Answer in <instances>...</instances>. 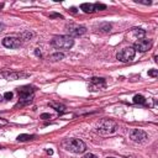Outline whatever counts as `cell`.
<instances>
[{
	"instance_id": "cell-1",
	"label": "cell",
	"mask_w": 158,
	"mask_h": 158,
	"mask_svg": "<svg viewBox=\"0 0 158 158\" xmlns=\"http://www.w3.org/2000/svg\"><path fill=\"white\" fill-rule=\"evenodd\" d=\"M35 86L32 85H23L16 89V91L19 93V102L16 104V106H23L30 104L33 100V94H35Z\"/></svg>"
},
{
	"instance_id": "cell-2",
	"label": "cell",
	"mask_w": 158,
	"mask_h": 158,
	"mask_svg": "<svg viewBox=\"0 0 158 158\" xmlns=\"http://www.w3.org/2000/svg\"><path fill=\"white\" fill-rule=\"evenodd\" d=\"M60 144L64 149L73 153H83L86 149L85 143L79 138H64Z\"/></svg>"
},
{
	"instance_id": "cell-3",
	"label": "cell",
	"mask_w": 158,
	"mask_h": 158,
	"mask_svg": "<svg viewBox=\"0 0 158 158\" xmlns=\"http://www.w3.org/2000/svg\"><path fill=\"white\" fill-rule=\"evenodd\" d=\"M117 130H118V125H117L115 121H112V120H102V121L99 123L98 128H96V131H98L100 135H102V136L114 135V133L117 132Z\"/></svg>"
},
{
	"instance_id": "cell-4",
	"label": "cell",
	"mask_w": 158,
	"mask_h": 158,
	"mask_svg": "<svg viewBox=\"0 0 158 158\" xmlns=\"http://www.w3.org/2000/svg\"><path fill=\"white\" fill-rule=\"evenodd\" d=\"M51 44L58 49H69L74 44V40L70 36H54L51 41Z\"/></svg>"
},
{
	"instance_id": "cell-5",
	"label": "cell",
	"mask_w": 158,
	"mask_h": 158,
	"mask_svg": "<svg viewBox=\"0 0 158 158\" xmlns=\"http://www.w3.org/2000/svg\"><path fill=\"white\" fill-rule=\"evenodd\" d=\"M144 36H146V31H144V30L138 28V27H133V28H131V30L126 33V40H127L128 42L136 43L137 41L142 40Z\"/></svg>"
},
{
	"instance_id": "cell-6",
	"label": "cell",
	"mask_w": 158,
	"mask_h": 158,
	"mask_svg": "<svg viewBox=\"0 0 158 158\" xmlns=\"http://www.w3.org/2000/svg\"><path fill=\"white\" fill-rule=\"evenodd\" d=\"M105 86H106V80L104 78L93 77L88 81V89L90 91H99V90L105 89Z\"/></svg>"
},
{
	"instance_id": "cell-7",
	"label": "cell",
	"mask_w": 158,
	"mask_h": 158,
	"mask_svg": "<svg viewBox=\"0 0 158 158\" xmlns=\"http://www.w3.org/2000/svg\"><path fill=\"white\" fill-rule=\"evenodd\" d=\"M135 54H136V51L132 48V47H125L122 48L117 54H116V58L121 62H131L133 58H135Z\"/></svg>"
},
{
	"instance_id": "cell-8",
	"label": "cell",
	"mask_w": 158,
	"mask_h": 158,
	"mask_svg": "<svg viewBox=\"0 0 158 158\" xmlns=\"http://www.w3.org/2000/svg\"><path fill=\"white\" fill-rule=\"evenodd\" d=\"M65 30H67V32L69 33L68 36H70V37H77V36H81V35H84L85 32H86V27L85 26H79V25H77V23H73V22H70V23H67L65 25Z\"/></svg>"
},
{
	"instance_id": "cell-9",
	"label": "cell",
	"mask_w": 158,
	"mask_h": 158,
	"mask_svg": "<svg viewBox=\"0 0 158 158\" xmlns=\"http://www.w3.org/2000/svg\"><path fill=\"white\" fill-rule=\"evenodd\" d=\"M153 42L152 40H146V38H142L139 41H137L136 43H133V49L135 51H138V52H147L151 49Z\"/></svg>"
},
{
	"instance_id": "cell-10",
	"label": "cell",
	"mask_w": 158,
	"mask_h": 158,
	"mask_svg": "<svg viewBox=\"0 0 158 158\" xmlns=\"http://www.w3.org/2000/svg\"><path fill=\"white\" fill-rule=\"evenodd\" d=\"M147 133L143 131V130H139V128H135L130 132V138L131 141L133 142H137V143H142L147 139Z\"/></svg>"
},
{
	"instance_id": "cell-11",
	"label": "cell",
	"mask_w": 158,
	"mask_h": 158,
	"mask_svg": "<svg viewBox=\"0 0 158 158\" xmlns=\"http://www.w3.org/2000/svg\"><path fill=\"white\" fill-rule=\"evenodd\" d=\"M2 44L6 48H19L21 46V41L20 38H16V37H5L2 40Z\"/></svg>"
},
{
	"instance_id": "cell-12",
	"label": "cell",
	"mask_w": 158,
	"mask_h": 158,
	"mask_svg": "<svg viewBox=\"0 0 158 158\" xmlns=\"http://www.w3.org/2000/svg\"><path fill=\"white\" fill-rule=\"evenodd\" d=\"M2 77L7 80H16V79H20L22 77H27V74H23V73H19V72H12V70H2Z\"/></svg>"
},
{
	"instance_id": "cell-13",
	"label": "cell",
	"mask_w": 158,
	"mask_h": 158,
	"mask_svg": "<svg viewBox=\"0 0 158 158\" xmlns=\"http://www.w3.org/2000/svg\"><path fill=\"white\" fill-rule=\"evenodd\" d=\"M94 30L96 32H102V33H107L111 31V25L109 22H101L96 26H94Z\"/></svg>"
},
{
	"instance_id": "cell-14",
	"label": "cell",
	"mask_w": 158,
	"mask_h": 158,
	"mask_svg": "<svg viewBox=\"0 0 158 158\" xmlns=\"http://www.w3.org/2000/svg\"><path fill=\"white\" fill-rule=\"evenodd\" d=\"M80 9L84 11V12H86V14H93V12H95L96 10H95V5L94 4H81L80 5Z\"/></svg>"
},
{
	"instance_id": "cell-15",
	"label": "cell",
	"mask_w": 158,
	"mask_h": 158,
	"mask_svg": "<svg viewBox=\"0 0 158 158\" xmlns=\"http://www.w3.org/2000/svg\"><path fill=\"white\" fill-rule=\"evenodd\" d=\"M52 109H54L57 112H64L65 111V106L63 105V104H58V102H54V101H51L49 104H48Z\"/></svg>"
},
{
	"instance_id": "cell-16",
	"label": "cell",
	"mask_w": 158,
	"mask_h": 158,
	"mask_svg": "<svg viewBox=\"0 0 158 158\" xmlns=\"http://www.w3.org/2000/svg\"><path fill=\"white\" fill-rule=\"evenodd\" d=\"M33 138H35L33 135H26V133H21V135L17 136V141L19 142H26V141H31Z\"/></svg>"
},
{
	"instance_id": "cell-17",
	"label": "cell",
	"mask_w": 158,
	"mask_h": 158,
	"mask_svg": "<svg viewBox=\"0 0 158 158\" xmlns=\"http://www.w3.org/2000/svg\"><path fill=\"white\" fill-rule=\"evenodd\" d=\"M133 102H135V104H138V105H144V104L147 102V100H146L144 96L137 94V95L133 96Z\"/></svg>"
},
{
	"instance_id": "cell-18",
	"label": "cell",
	"mask_w": 158,
	"mask_h": 158,
	"mask_svg": "<svg viewBox=\"0 0 158 158\" xmlns=\"http://www.w3.org/2000/svg\"><path fill=\"white\" fill-rule=\"evenodd\" d=\"M63 58H64V54H63V53H60V52L53 53V54L49 57V59H51L52 62H56V60H62Z\"/></svg>"
},
{
	"instance_id": "cell-19",
	"label": "cell",
	"mask_w": 158,
	"mask_h": 158,
	"mask_svg": "<svg viewBox=\"0 0 158 158\" xmlns=\"http://www.w3.org/2000/svg\"><path fill=\"white\" fill-rule=\"evenodd\" d=\"M94 5H95V10H96V11H101V10H105V9H106V5L100 4V2H95Z\"/></svg>"
},
{
	"instance_id": "cell-20",
	"label": "cell",
	"mask_w": 158,
	"mask_h": 158,
	"mask_svg": "<svg viewBox=\"0 0 158 158\" xmlns=\"http://www.w3.org/2000/svg\"><path fill=\"white\" fill-rule=\"evenodd\" d=\"M148 75L156 78V77L158 75V70H157V69H149V70H148Z\"/></svg>"
},
{
	"instance_id": "cell-21",
	"label": "cell",
	"mask_w": 158,
	"mask_h": 158,
	"mask_svg": "<svg viewBox=\"0 0 158 158\" xmlns=\"http://www.w3.org/2000/svg\"><path fill=\"white\" fill-rule=\"evenodd\" d=\"M12 96H14V94H12L11 91H7V93H5V94H4V98H5L6 100H11V99H12Z\"/></svg>"
},
{
	"instance_id": "cell-22",
	"label": "cell",
	"mask_w": 158,
	"mask_h": 158,
	"mask_svg": "<svg viewBox=\"0 0 158 158\" xmlns=\"http://www.w3.org/2000/svg\"><path fill=\"white\" fill-rule=\"evenodd\" d=\"M51 117H52V116H51V115H49V114H46V112H44V114H42V115H41V118H42V120H49V118H51Z\"/></svg>"
},
{
	"instance_id": "cell-23",
	"label": "cell",
	"mask_w": 158,
	"mask_h": 158,
	"mask_svg": "<svg viewBox=\"0 0 158 158\" xmlns=\"http://www.w3.org/2000/svg\"><path fill=\"white\" fill-rule=\"evenodd\" d=\"M7 123H9V121H7V120H5V118L0 117V127H1V126H5V125H7Z\"/></svg>"
},
{
	"instance_id": "cell-24",
	"label": "cell",
	"mask_w": 158,
	"mask_h": 158,
	"mask_svg": "<svg viewBox=\"0 0 158 158\" xmlns=\"http://www.w3.org/2000/svg\"><path fill=\"white\" fill-rule=\"evenodd\" d=\"M83 158H96V156H94V154H91V153H88V154H85Z\"/></svg>"
},
{
	"instance_id": "cell-25",
	"label": "cell",
	"mask_w": 158,
	"mask_h": 158,
	"mask_svg": "<svg viewBox=\"0 0 158 158\" xmlns=\"http://www.w3.org/2000/svg\"><path fill=\"white\" fill-rule=\"evenodd\" d=\"M35 54H36L37 57H41V51H40V48H36V49H35Z\"/></svg>"
},
{
	"instance_id": "cell-26",
	"label": "cell",
	"mask_w": 158,
	"mask_h": 158,
	"mask_svg": "<svg viewBox=\"0 0 158 158\" xmlns=\"http://www.w3.org/2000/svg\"><path fill=\"white\" fill-rule=\"evenodd\" d=\"M51 17H59V19H63V16H62V15H59V14H52V15H51Z\"/></svg>"
},
{
	"instance_id": "cell-27",
	"label": "cell",
	"mask_w": 158,
	"mask_h": 158,
	"mask_svg": "<svg viewBox=\"0 0 158 158\" xmlns=\"http://www.w3.org/2000/svg\"><path fill=\"white\" fill-rule=\"evenodd\" d=\"M137 2H141V4H144V5H151L152 4L151 1H137Z\"/></svg>"
},
{
	"instance_id": "cell-28",
	"label": "cell",
	"mask_w": 158,
	"mask_h": 158,
	"mask_svg": "<svg viewBox=\"0 0 158 158\" xmlns=\"http://www.w3.org/2000/svg\"><path fill=\"white\" fill-rule=\"evenodd\" d=\"M69 11H70V12H73V14H75V12H77V9H75V7H70V10H69Z\"/></svg>"
},
{
	"instance_id": "cell-29",
	"label": "cell",
	"mask_w": 158,
	"mask_h": 158,
	"mask_svg": "<svg viewBox=\"0 0 158 158\" xmlns=\"http://www.w3.org/2000/svg\"><path fill=\"white\" fill-rule=\"evenodd\" d=\"M2 31H4V25H2L1 22H0V33H1Z\"/></svg>"
},
{
	"instance_id": "cell-30",
	"label": "cell",
	"mask_w": 158,
	"mask_h": 158,
	"mask_svg": "<svg viewBox=\"0 0 158 158\" xmlns=\"http://www.w3.org/2000/svg\"><path fill=\"white\" fill-rule=\"evenodd\" d=\"M47 153H48V154L51 156V154H53V151H52V149L49 148V149H47Z\"/></svg>"
},
{
	"instance_id": "cell-31",
	"label": "cell",
	"mask_w": 158,
	"mask_h": 158,
	"mask_svg": "<svg viewBox=\"0 0 158 158\" xmlns=\"http://www.w3.org/2000/svg\"><path fill=\"white\" fill-rule=\"evenodd\" d=\"M2 7H4V4L1 2V4H0V11H1V9H2Z\"/></svg>"
},
{
	"instance_id": "cell-32",
	"label": "cell",
	"mask_w": 158,
	"mask_h": 158,
	"mask_svg": "<svg viewBox=\"0 0 158 158\" xmlns=\"http://www.w3.org/2000/svg\"><path fill=\"white\" fill-rule=\"evenodd\" d=\"M106 158H115V157H106Z\"/></svg>"
},
{
	"instance_id": "cell-33",
	"label": "cell",
	"mask_w": 158,
	"mask_h": 158,
	"mask_svg": "<svg viewBox=\"0 0 158 158\" xmlns=\"http://www.w3.org/2000/svg\"><path fill=\"white\" fill-rule=\"evenodd\" d=\"M0 148H2V146H1V144H0Z\"/></svg>"
}]
</instances>
